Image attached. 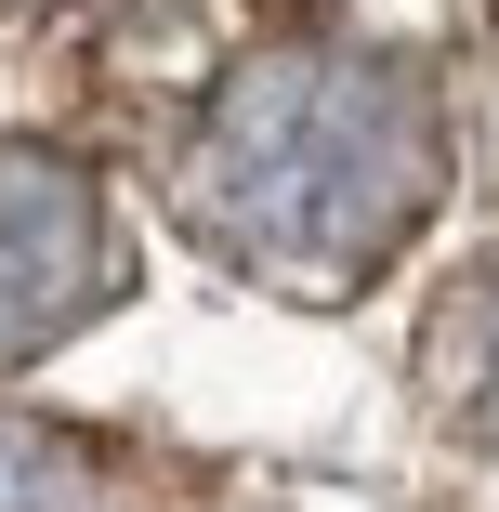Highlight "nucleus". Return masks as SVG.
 I'll use <instances>...</instances> for the list:
<instances>
[{"label":"nucleus","mask_w":499,"mask_h":512,"mask_svg":"<svg viewBox=\"0 0 499 512\" xmlns=\"http://www.w3.org/2000/svg\"><path fill=\"white\" fill-rule=\"evenodd\" d=\"M447 184V92L421 53H250L224 66V92L197 106L171 211L184 237L263 276V289H355L421 237Z\"/></svg>","instance_id":"1"},{"label":"nucleus","mask_w":499,"mask_h":512,"mask_svg":"<svg viewBox=\"0 0 499 512\" xmlns=\"http://www.w3.org/2000/svg\"><path fill=\"white\" fill-rule=\"evenodd\" d=\"M119 276H132V250H119L106 184L53 145H0V368L92 329L119 302Z\"/></svg>","instance_id":"2"},{"label":"nucleus","mask_w":499,"mask_h":512,"mask_svg":"<svg viewBox=\"0 0 499 512\" xmlns=\"http://www.w3.org/2000/svg\"><path fill=\"white\" fill-rule=\"evenodd\" d=\"M421 368H434V407H447V434L499 447V250L434 302V329H421Z\"/></svg>","instance_id":"3"},{"label":"nucleus","mask_w":499,"mask_h":512,"mask_svg":"<svg viewBox=\"0 0 499 512\" xmlns=\"http://www.w3.org/2000/svg\"><path fill=\"white\" fill-rule=\"evenodd\" d=\"M66 460H79L66 434H40V421H0V512H53V499H66V486H53Z\"/></svg>","instance_id":"4"}]
</instances>
